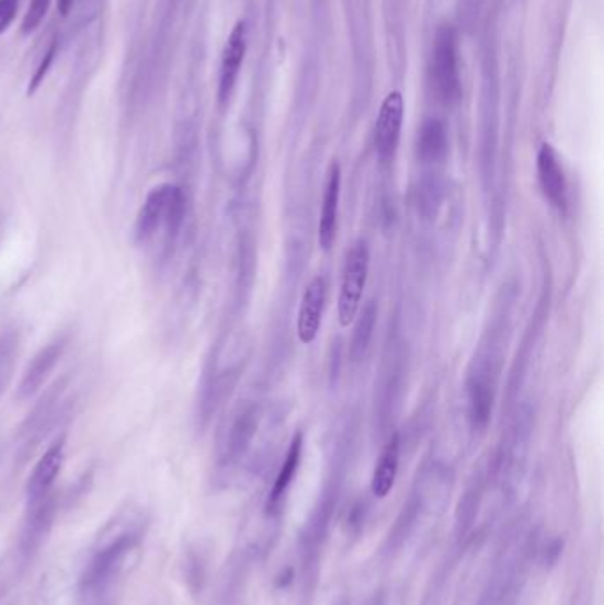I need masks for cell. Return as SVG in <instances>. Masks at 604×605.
Wrapping results in <instances>:
<instances>
[{
  "mask_svg": "<svg viewBox=\"0 0 604 605\" xmlns=\"http://www.w3.org/2000/svg\"><path fill=\"white\" fill-rule=\"evenodd\" d=\"M189 218V195L178 183L149 190L135 220V241L151 250L160 264L172 258Z\"/></svg>",
  "mask_w": 604,
  "mask_h": 605,
  "instance_id": "6da1fadb",
  "label": "cell"
},
{
  "mask_svg": "<svg viewBox=\"0 0 604 605\" xmlns=\"http://www.w3.org/2000/svg\"><path fill=\"white\" fill-rule=\"evenodd\" d=\"M144 537V518L128 512L109 524L83 569L80 587L88 601L98 602L126 572Z\"/></svg>",
  "mask_w": 604,
  "mask_h": 605,
  "instance_id": "7a4b0ae2",
  "label": "cell"
},
{
  "mask_svg": "<svg viewBox=\"0 0 604 605\" xmlns=\"http://www.w3.org/2000/svg\"><path fill=\"white\" fill-rule=\"evenodd\" d=\"M68 390H70L68 379H59L54 385L47 386L45 393L34 403V408L31 409V413L22 422L16 434V445H19L16 454L20 459L25 460L29 455H33L34 449L42 445L48 434L68 416L71 408Z\"/></svg>",
  "mask_w": 604,
  "mask_h": 605,
  "instance_id": "3957f363",
  "label": "cell"
},
{
  "mask_svg": "<svg viewBox=\"0 0 604 605\" xmlns=\"http://www.w3.org/2000/svg\"><path fill=\"white\" fill-rule=\"evenodd\" d=\"M531 550V541L525 529L511 533L508 540H503L493 572L486 587L482 605H511L520 592V583L525 578L526 555Z\"/></svg>",
  "mask_w": 604,
  "mask_h": 605,
  "instance_id": "277c9868",
  "label": "cell"
},
{
  "mask_svg": "<svg viewBox=\"0 0 604 605\" xmlns=\"http://www.w3.org/2000/svg\"><path fill=\"white\" fill-rule=\"evenodd\" d=\"M369 273V248L365 241L351 247L342 271L341 294H339V322L344 328L355 321L361 308L362 294Z\"/></svg>",
  "mask_w": 604,
  "mask_h": 605,
  "instance_id": "5b68a950",
  "label": "cell"
},
{
  "mask_svg": "<svg viewBox=\"0 0 604 605\" xmlns=\"http://www.w3.org/2000/svg\"><path fill=\"white\" fill-rule=\"evenodd\" d=\"M431 85L443 103H453L459 98V71H457L456 36L451 27L440 28L433 46L430 66Z\"/></svg>",
  "mask_w": 604,
  "mask_h": 605,
  "instance_id": "8992f818",
  "label": "cell"
},
{
  "mask_svg": "<svg viewBox=\"0 0 604 605\" xmlns=\"http://www.w3.org/2000/svg\"><path fill=\"white\" fill-rule=\"evenodd\" d=\"M70 340V333L60 331L34 354L33 359L29 362L24 374H22L19 386H16L19 400H24V402L31 400L47 388L57 365H59L60 359L65 358Z\"/></svg>",
  "mask_w": 604,
  "mask_h": 605,
  "instance_id": "52a82bcc",
  "label": "cell"
},
{
  "mask_svg": "<svg viewBox=\"0 0 604 605\" xmlns=\"http://www.w3.org/2000/svg\"><path fill=\"white\" fill-rule=\"evenodd\" d=\"M66 457V436H57L56 441L48 445L45 454L39 457L25 487L27 509L50 500L57 478H59Z\"/></svg>",
  "mask_w": 604,
  "mask_h": 605,
  "instance_id": "ba28073f",
  "label": "cell"
},
{
  "mask_svg": "<svg viewBox=\"0 0 604 605\" xmlns=\"http://www.w3.org/2000/svg\"><path fill=\"white\" fill-rule=\"evenodd\" d=\"M402 115H404V101L399 91H394L385 98L384 105L379 109L376 132H374V144L376 151L384 160L394 157L399 137H401Z\"/></svg>",
  "mask_w": 604,
  "mask_h": 605,
  "instance_id": "9c48e42d",
  "label": "cell"
},
{
  "mask_svg": "<svg viewBox=\"0 0 604 605\" xmlns=\"http://www.w3.org/2000/svg\"><path fill=\"white\" fill-rule=\"evenodd\" d=\"M244 52H247V31L244 23H236L232 33L229 34L226 48L221 54L220 77H218V103L226 105L232 91H235L236 80L240 75L241 65H243Z\"/></svg>",
  "mask_w": 604,
  "mask_h": 605,
  "instance_id": "30bf717a",
  "label": "cell"
},
{
  "mask_svg": "<svg viewBox=\"0 0 604 605\" xmlns=\"http://www.w3.org/2000/svg\"><path fill=\"white\" fill-rule=\"evenodd\" d=\"M324 299H327V281L323 276H316L315 281L305 287L300 310H298L296 331H298V339H300L301 344H312L316 336H318L321 316H323Z\"/></svg>",
  "mask_w": 604,
  "mask_h": 605,
  "instance_id": "8fae6325",
  "label": "cell"
},
{
  "mask_svg": "<svg viewBox=\"0 0 604 605\" xmlns=\"http://www.w3.org/2000/svg\"><path fill=\"white\" fill-rule=\"evenodd\" d=\"M537 175L540 189L557 209L563 212L568 206V183L557 152L549 144H543L537 155Z\"/></svg>",
  "mask_w": 604,
  "mask_h": 605,
  "instance_id": "7c38bea8",
  "label": "cell"
},
{
  "mask_svg": "<svg viewBox=\"0 0 604 605\" xmlns=\"http://www.w3.org/2000/svg\"><path fill=\"white\" fill-rule=\"evenodd\" d=\"M339 201H341V167L333 163L328 172L327 190H324L323 207L319 216V247L324 252L332 250L338 238Z\"/></svg>",
  "mask_w": 604,
  "mask_h": 605,
  "instance_id": "4fadbf2b",
  "label": "cell"
},
{
  "mask_svg": "<svg viewBox=\"0 0 604 605\" xmlns=\"http://www.w3.org/2000/svg\"><path fill=\"white\" fill-rule=\"evenodd\" d=\"M22 347V331L14 322L0 326V400L13 381Z\"/></svg>",
  "mask_w": 604,
  "mask_h": 605,
  "instance_id": "5bb4252c",
  "label": "cell"
},
{
  "mask_svg": "<svg viewBox=\"0 0 604 605\" xmlns=\"http://www.w3.org/2000/svg\"><path fill=\"white\" fill-rule=\"evenodd\" d=\"M399 455H401V443H399V436H394L388 441L381 452V457L376 463V468H374L371 489L376 498H385L388 492L392 491L397 471H399Z\"/></svg>",
  "mask_w": 604,
  "mask_h": 605,
  "instance_id": "9a60e30c",
  "label": "cell"
},
{
  "mask_svg": "<svg viewBox=\"0 0 604 605\" xmlns=\"http://www.w3.org/2000/svg\"><path fill=\"white\" fill-rule=\"evenodd\" d=\"M301 446H304V437L301 434H296L295 440L290 441L289 449H287L286 460L282 464V469L278 471L277 480L273 483L272 492L267 498V509L270 512L277 509L282 498L289 489L293 478H295L298 466H300L301 459Z\"/></svg>",
  "mask_w": 604,
  "mask_h": 605,
  "instance_id": "2e32d148",
  "label": "cell"
},
{
  "mask_svg": "<svg viewBox=\"0 0 604 605\" xmlns=\"http://www.w3.org/2000/svg\"><path fill=\"white\" fill-rule=\"evenodd\" d=\"M419 157L424 161H436L447 151V137L443 124L436 119L425 121L419 132Z\"/></svg>",
  "mask_w": 604,
  "mask_h": 605,
  "instance_id": "e0dca14e",
  "label": "cell"
},
{
  "mask_svg": "<svg viewBox=\"0 0 604 605\" xmlns=\"http://www.w3.org/2000/svg\"><path fill=\"white\" fill-rule=\"evenodd\" d=\"M374 324H376V307L371 305L362 316L361 322L356 326L355 340H353V356L361 359L365 351L369 347L371 336H373Z\"/></svg>",
  "mask_w": 604,
  "mask_h": 605,
  "instance_id": "ac0fdd59",
  "label": "cell"
},
{
  "mask_svg": "<svg viewBox=\"0 0 604 605\" xmlns=\"http://www.w3.org/2000/svg\"><path fill=\"white\" fill-rule=\"evenodd\" d=\"M50 4L52 0H31L29 2L24 22H22V34L24 36H31V34L36 33L37 28L42 27L43 20L50 10Z\"/></svg>",
  "mask_w": 604,
  "mask_h": 605,
  "instance_id": "d6986e66",
  "label": "cell"
},
{
  "mask_svg": "<svg viewBox=\"0 0 604 605\" xmlns=\"http://www.w3.org/2000/svg\"><path fill=\"white\" fill-rule=\"evenodd\" d=\"M57 48H59V42H57V39H52L47 54L43 57L42 62L37 65L33 79H31V83H29L27 94H34V92L39 89V85L45 82V79H47L48 71H50L54 59H56Z\"/></svg>",
  "mask_w": 604,
  "mask_h": 605,
  "instance_id": "ffe728a7",
  "label": "cell"
},
{
  "mask_svg": "<svg viewBox=\"0 0 604 605\" xmlns=\"http://www.w3.org/2000/svg\"><path fill=\"white\" fill-rule=\"evenodd\" d=\"M20 0H0V36L10 31L16 13H19Z\"/></svg>",
  "mask_w": 604,
  "mask_h": 605,
  "instance_id": "44dd1931",
  "label": "cell"
},
{
  "mask_svg": "<svg viewBox=\"0 0 604 605\" xmlns=\"http://www.w3.org/2000/svg\"><path fill=\"white\" fill-rule=\"evenodd\" d=\"M471 408H474V418H476L477 422H480V420L486 422V418H488L489 413V395L485 388H480L479 386V388L474 391Z\"/></svg>",
  "mask_w": 604,
  "mask_h": 605,
  "instance_id": "7402d4cb",
  "label": "cell"
},
{
  "mask_svg": "<svg viewBox=\"0 0 604 605\" xmlns=\"http://www.w3.org/2000/svg\"><path fill=\"white\" fill-rule=\"evenodd\" d=\"M75 0H59V13L62 16H68V14L73 11Z\"/></svg>",
  "mask_w": 604,
  "mask_h": 605,
  "instance_id": "603a6c76",
  "label": "cell"
},
{
  "mask_svg": "<svg viewBox=\"0 0 604 605\" xmlns=\"http://www.w3.org/2000/svg\"><path fill=\"white\" fill-rule=\"evenodd\" d=\"M367 605H385L384 595H374Z\"/></svg>",
  "mask_w": 604,
  "mask_h": 605,
  "instance_id": "cb8c5ba5",
  "label": "cell"
},
{
  "mask_svg": "<svg viewBox=\"0 0 604 605\" xmlns=\"http://www.w3.org/2000/svg\"><path fill=\"white\" fill-rule=\"evenodd\" d=\"M96 605H103V604H96Z\"/></svg>",
  "mask_w": 604,
  "mask_h": 605,
  "instance_id": "d4e9b609",
  "label": "cell"
}]
</instances>
